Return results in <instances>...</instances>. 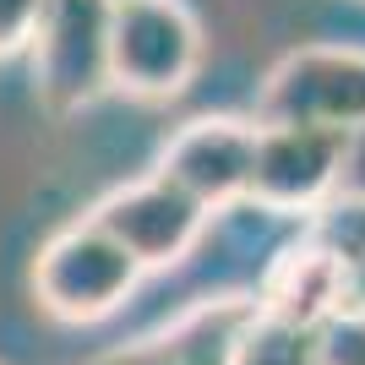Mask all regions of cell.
Returning a JSON list of instances; mask_svg holds the SVG:
<instances>
[{
	"mask_svg": "<svg viewBox=\"0 0 365 365\" xmlns=\"http://www.w3.org/2000/svg\"><path fill=\"white\" fill-rule=\"evenodd\" d=\"M317 365H365V317L338 311L317 327Z\"/></svg>",
	"mask_w": 365,
	"mask_h": 365,
	"instance_id": "30bf717a",
	"label": "cell"
},
{
	"mask_svg": "<svg viewBox=\"0 0 365 365\" xmlns=\"http://www.w3.org/2000/svg\"><path fill=\"white\" fill-rule=\"evenodd\" d=\"M142 278H148V267L104 224H93L88 213L76 224L55 229L38 245V257H33V294H38V305L55 322H71V327L115 317L137 294Z\"/></svg>",
	"mask_w": 365,
	"mask_h": 365,
	"instance_id": "6da1fadb",
	"label": "cell"
},
{
	"mask_svg": "<svg viewBox=\"0 0 365 365\" xmlns=\"http://www.w3.org/2000/svg\"><path fill=\"white\" fill-rule=\"evenodd\" d=\"M338 202H365V125H360V131H349V158H344Z\"/></svg>",
	"mask_w": 365,
	"mask_h": 365,
	"instance_id": "7c38bea8",
	"label": "cell"
},
{
	"mask_svg": "<svg viewBox=\"0 0 365 365\" xmlns=\"http://www.w3.org/2000/svg\"><path fill=\"white\" fill-rule=\"evenodd\" d=\"M44 6L49 0H0V61L33 49V33L44 22Z\"/></svg>",
	"mask_w": 365,
	"mask_h": 365,
	"instance_id": "8fae6325",
	"label": "cell"
},
{
	"mask_svg": "<svg viewBox=\"0 0 365 365\" xmlns=\"http://www.w3.org/2000/svg\"><path fill=\"white\" fill-rule=\"evenodd\" d=\"M115 6H125V0H115Z\"/></svg>",
	"mask_w": 365,
	"mask_h": 365,
	"instance_id": "5bb4252c",
	"label": "cell"
},
{
	"mask_svg": "<svg viewBox=\"0 0 365 365\" xmlns=\"http://www.w3.org/2000/svg\"><path fill=\"white\" fill-rule=\"evenodd\" d=\"M202 22L185 0H125L109 28V76L131 98H175L202 66Z\"/></svg>",
	"mask_w": 365,
	"mask_h": 365,
	"instance_id": "7a4b0ae2",
	"label": "cell"
},
{
	"mask_svg": "<svg viewBox=\"0 0 365 365\" xmlns=\"http://www.w3.org/2000/svg\"><path fill=\"white\" fill-rule=\"evenodd\" d=\"M109 28L115 0H49L33 33V88L49 115H76L98 93L115 88L109 76Z\"/></svg>",
	"mask_w": 365,
	"mask_h": 365,
	"instance_id": "3957f363",
	"label": "cell"
},
{
	"mask_svg": "<svg viewBox=\"0 0 365 365\" xmlns=\"http://www.w3.org/2000/svg\"><path fill=\"white\" fill-rule=\"evenodd\" d=\"M218 365H317V333L289 327V322H278V317L251 305L229 327Z\"/></svg>",
	"mask_w": 365,
	"mask_h": 365,
	"instance_id": "9c48e42d",
	"label": "cell"
},
{
	"mask_svg": "<svg viewBox=\"0 0 365 365\" xmlns=\"http://www.w3.org/2000/svg\"><path fill=\"white\" fill-rule=\"evenodd\" d=\"M262 125H365V49L354 44H305L267 71L257 93Z\"/></svg>",
	"mask_w": 365,
	"mask_h": 365,
	"instance_id": "277c9868",
	"label": "cell"
},
{
	"mask_svg": "<svg viewBox=\"0 0 365 365\" xmlns=\"http://www.w3.org/2000/svg\"><path fill=\"white\" fill-rule=\"evenodd\" d=\"M257 148H262V120L240 115H197L158 148V175L185 185L207 213H229L251 202L257 180Z\"/></svg>",
	"mask_w": 365,
	"mask_h": 365,
	"instance_id": "8992f818",
	"label": "cell"
},
{
	"mask_svg": "<svg viewBox=\"0 0 365 365\" xmlns=\"http://www.w3.org/2000/svg\"><path fill=\"white\" fill-rule=\"evenodd\" d=\"M257 311L317 333L322 322L349 311V251H338L322 235H300L262 267Z\"/></svg>",
	"mask_w": 365,
	"mask_h": 365,
	"instance_id": "ba28073f",
	"label": "cell"
},
{
	"mask_svg": "<svg viewBox=\"0 0 365 365\" xmlns=\"http://www.w3.org/2000/svg\"><path fill=\"white\" fill-rule=\"evenodd\" d=\"M93 224H104L148 273H164L175 262H185L202 245L213 213L202 207L185 185H175L169 175H142V180L115 185L109 197L93 202Z\"/></svg>",
	"mask_w": 365,
	"mask_h": 365,
	"instance_id": "5b68a950",
	"label": "cell"
},
{
	"mask_svg": "<svg viewBox=\"0 0 365 365\" xmlns=\"http://www.w3.org/2000/svg\"><path fill=\"white\" fill-rule=\"evenodd\" d=\"M349 131L327 125H262L251 202L262 213H322L338 202Z\"/></svg>",
	"mask_w": 365,
	"mask_h": 365,
	"instance_id": "52a82bcc",
	"label": "cell"
},
{
	"mask_svg": "<svg viewBox=\"0 0 365 365\" xmlns=\"http://www.w3.org/2000/svg\"><path fill=\"white\" fill-rule=\"evenodd\" d=\"M349 311L365 317V240L349 251Z\"/></svg>",
	"mask_w": 365,
	"mask_h": 365,
	"instance_id": "4fadbf2b",
	"label": "cell"
}]
</instances>
